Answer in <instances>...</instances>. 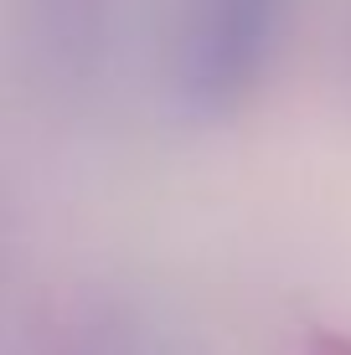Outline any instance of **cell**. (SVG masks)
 Wrapping results in <instances>:
<instances>
[{
	"instance_id": "obj_1",
	"label": "cell",
	"mask_w": 351,
	"mask_h": 355,
	"mask_svg": "<svg viewBox=\"0 0 351 355\" xmlns=\"http://www.w3.org/2000/svg\"><path fill=\"white\" fill-rule=\"evenodd\" d=\"M289 26V0H191L171 83L191 119H227L263 88Z\"/></svg>"
},
{
	"instance_id": "obj_2",
	"label": "cell",
	"mask_w": 351,
	"mask_h": 355,
	"mask_svg": "<svg viewBox=\"0 0 351 355\" xmlns=\"http://www.w3.org/2000/svg\"><path fill=\"white\" fill-rule=\"evenodd\" d=\"M52 355H150V340L135 320H124L114 309H93L88 320L67 329V340Z\"/></svg>"
},
{
	"instance_id": "obj_3",
	"label": "cell",
	"mask_w": 351,
	"mask_h": 355,
	"mask_svg": "<svg viewBox=\"0 0 351 355\" xmlns=\"http://www.w3.org/2000/svg\"><path fill=\"white\" fill-rule=\"evenodd\" d=\"M341 67H346V78H351V16H346V26H341Z\"/></svg>"
}]
</instances>
